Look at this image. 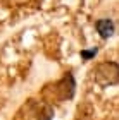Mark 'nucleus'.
I'll return each mask as SVG.
<instances>
[{
  "instance_id": "f257e3e1",
  "label": "nucleus",
  "mask_w": 119,
  "mask_h": 120,
  "mask_svg": "<svg viewBox=\"0 0 119 120\" xmlns=\"http://www.w3.org/2000/svg\"><path fill=\"white\" fill-rule=\"evenodd\" d=\"M93 79L95 82H98L100 86H116L117 84V79H119V67L116 62H104V64H98L97 67L93 69Z\"/></svg>"
},
{
  "instance_id": "f03ea898",
  "label": "nucleus",
  "mask_w": 119,
  "mask_h": 120,
  "mask_svg": "<svg viewBox=\"0 0 119 120\" xmlns=\"http://www.w3.org/2000/svg\"><path fill=\"white\" fill-rule=\"evenodd\" d=\"M26 110V120H50L53 115V110L45 103H36L31 100L28 106H24Z\"/></svg>"
},
{
  "instance_id": "7ed1b4c3",
  "label": "nucleus",
  "mask_w": 119,
  "mask_h": 120,
  "mask_svg": "<svg viewBox=\"0 0 119 120\" xmlns=\"http://www.w3.org/2000/svg\"><path fill=\"white\" fill-rule=\"evenodd\" d=\"M53 93H55L57 100H69L74 94V79L71 74H66L59 82L53 86Z\"/></svg>"
},
{
  "instance_id": "20e7f679",
  "label": "nucleus",
  "mask_w": 119,
  "mask_h": 120,
  "mask_svg": "<svg viewBox=\"0 0 119 120\" xmlns=\"http://www.w3.org/2000/svg\"><path fill=\"white\" fill-rule=\"evenodd\" d=\"M95 28H97V31H98V34L102 38H109L114 33V22L111 19H100V21H97Z\"/></svg>"
},
{
  "instance_id": "39448f33",
  "label": "nucleus",
  "mask_w": 119,
  "mask_h": 120,
  "mask_svg": "<svg viewBox=\"0 0 119 120\" xmlns=\"http://www.w3.org/2000/svg\"><path fill=\"white\" fill-rule=\"evenodd\" d=\"M95 53H97V48H93V50H83V52H81V57L86 58V60H90L91 57H95Z\"/></svg>"
}]
</instances>
